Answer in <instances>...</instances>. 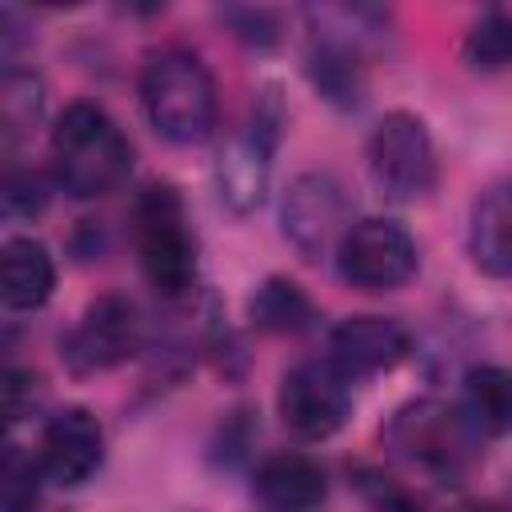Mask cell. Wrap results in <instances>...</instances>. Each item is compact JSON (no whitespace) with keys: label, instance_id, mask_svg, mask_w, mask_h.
<instances>
[{"label":"cell","instance_id":"cell-4","mask_svg":"<svg viewBox=\"0 0 512 512\" xmlns=\"http://www.w3.org/2000/svg\"><path fill=\"white\" fill-rule=\"evenodd\" d=\"M384 444L400 460L416 464L420 472H432L440 480H456L472 464L480 436L468 424V416L460 412V404L420 396V400H408L392 412V420L384 424Z\"/></svg>","mask_w":512,"mask_h":512},{"label":"cell","instance_id":"cell-6","mask_svg":"<svg viewBox=\"0 0 512 512\" xmlns=\"http://www.w3.org/2000/svg\"><path fill=\"white\" fill-rule=\"evenodd\" d=\"M364 156H368V176L376 192L396 204H412L436 188L440 160H436L432 132L408 108H392L376 120Z\"/></svg>","mask_w":512,"mask_h":512},{"label":"cell","instance_id":"cell-3","mask_svg":"<svg viewBox=\"0 0 512 512\" xmlns=\"http://www.w3.org/2000/svg\"><path fill=\"white\" fill-rule=\"evenodd\" d=\"M132 244L144 280L168 296L180 300L196 284V240L188 232L184 200L172 184H148L132 204Z\"/></svg>","mask_w":512,"mask_h":512},{"label":"cell","instance_id":"cell-2","mask_svg":"<svg viewBox=\"0 0 512 512\" xmlns=\"http://www.w3.org/2000/svg\"><path fill=\"white\" fill-rule=\"evenodd\" d=\"M140 108L168 144H204L216 128V80L188 48H160L140 68Z\"/></svg>","mask_w":512,"mask_h":512},{"label":"cell","instance_id":"cell-18","mask_svg":"<svg viewBox=\"0 0 512 512\" xmlns=\"http://www.w3.org/2000/svg\"><path fill=\"white\" fill-rule=\"evenodd\" d=\"M248 320L260 332L296 336V332L312 328L316 308H312L308 292L296 280H288V276H264L256 284V292L248 296Z\"/></svg>","mask_w":512,"mask_h":512},{"label":"cell","instance_id":"cell-12","mask_svg":"<svg viewBox=\"0 0 512 512\" xmlns=\"http://www.w3.org/2000/svg\"><path fill=\"white\" fill-rule=\"evenodd\" d=\"M408 356V332L392 316H344L328 332V364L344 380H364L392 372Z\"/></svg>","mask_w":512,"mask_h":512},{"label":"cell","instance_id":"cell-8","mask_svg":"<svg viewBox=\"0 0 512 512\" xmlns=\"http://www.w3.org/2000/svg\"><path fill=\"white\" fill-rule=\"evenodd\" d=\"M140 336H144L140 308L124 292H104L60 336V360L72 376L112 372V368H120L124 360L136 356Z\"/></svg>","mask_w":512,"mask_h":512},{"label":"cell","instance_id":"cell-21","mask_svg":"<svg viewBox=\"0 0 512 512\" xmlns=\"http://www.w3.org/2000/svg\"><path fill=\"white\" fill-rule=\"evenodd\" d=\"M40 480H44L40 460L12 444L4 452V468H0V504H4V512H36Z\"/></svg>","mask_w":512,"mask_h":512},{"label":"cell","instance_id":"cell-25","mask_svg":"<svg viewBox=\"0 0 512 512\" xmlns=\"http://www.w3.org/2000/svg\"><path fill=\"white\" fill-rule=\"evenodd\" d=\"M40 400V376L32 368H8L4 372V416L8 424L24 420Z\"/></svg>","mask_w":512,"mask_h":512},{"label":"cell","instance_id":"cell-17","mask_svg":"<svg viewBox=\"0 0 512 512\" xmlns=\"http://www.w3.org/2000/svg\"><path fill=\"white\" fill-rule=\"evenodd\" d=\"M460 412L468 416L476 436H508L512 432V368L472 364L464 372Z\"/></svg>","mask_w":512,"mask_h":512},{"label":"cell","instance_id":"cell-14","mask_svg":"<svg viewBox=\"0 0 512 512\" xmlns=\"http://www.w3.org/2000/svg\"><path fill=\"white\" fill-rule=\"evenodd\" d=\"M472 268L492 280H512V176L480 188L468 212Z\"/></svg>","mask_w":512,"mask_h":512},{"label":"cell","instance_id":"cell-1","mask_svg":"<svg viewBox=\"0 0 512 512\" xmlns=\"http://www.w3.org/2000/svg\"><path fill=\"white\" fill-rule=\"evenodd\" d=\"M132 172V140L92 100L68 104L52 124V176L72 200H100Z\"/></svg>","mask_w":512,"mask_h":512},{"label":"cell","instance_id":"cell-11","mask_svg":"<svg viewBox=\"0 0 512 512\" xmlns=\"http://www.w3.org/2000/svg\"><path fill=\"white\" fill-rule=\"evenodd\" d=\"M36 460H40L44 480H52L60 488L88 484L104 464V428H100V420L80 404L60 408L40 432Z\"/></svg>","mask_w":512,"mask_h":512},{"label":"cell","instance_id":"cell-10","mask_svg":"<svg viewBox=\"0 0 512 512\" xmlns=\"http://www.w3.org/2000/svg\"><path fill=\"white\" fill-rule=\"evenodd\" d=\"M352 380H344L328 360H300L280 376L276 408L288 432L300 440H328L344 428L352 412Z\"/></svg>","mask_w":512,"mask_h":512},{"label":"cell","instance_id":"cell-24","mask_svg":"<svg viewBox=\"0 0 512 512\" xmlns=\"http://www.w3.org/2000/svg\"><path fill=\"white\" fill-rule=\"evenodd\" d=\"M48 208V184L32 168H12L4 180V216L8 220H36Z\"/></svg>","mask_w":512,"mask_h":512},{"label":"cell","instance_id":"cell-19","mask_svg":"<svg viewBox=\"0 0 512 512\" xmlns=\"http://www.w3.org/2000/svg\"><path fill=\"white\" fill-rule=\"evenodd\" d=\"M44 112V80L28 68L8 64L4 80H0V128H4V144L12 148L20 136H28V128L40 120Z\"/></svg>","mask_w":512,"mask_h":512},{"label":"cell","instance_id":"cell-13","mask_svg":"<svg viewBox=\"0 0 512 512\" xmlns=\"http://www.w3.org/2000/svg\"><path fill=\"white\" fill-rule=\"evenodd\" d=\"M252 492L268 512H316L328 496V476L308 452H272L256 464Z\"/></svg>","mask_w":512,"mask_h":512},{"label":"cell","instance_id":"cell-16","mask_svg":"<svg viewBox=\"0 0 512 512\" xmlns=\"http://www.w3.org/2000/svg\"><path fill=\"white\" fill-rule=\"evenodd\" d=\"M308 80L312 88L332 104V108H360L368 76H364V48L332 36V32H316L312 48H308Z\"/></svg>","mask_w":512,"mask_h":512},{"label":"cell","instance_id":"cell-15","mask_svg":"<svg viewBox=\"0 0 512 512\" xmlns=\"http://www.w3.org/2000/svg\"><path fill=\"white\" fill-rule=\"evenodd\" d=\"M56 288V260L32 236H12L0 248V300L8 312H36Z\"/></svg>","mask_w":512,"mask_h":512},{"label":"cell","instance_id":"cell-23","mask_svg":"<svg viewBox=\"0 0 512 512\" xmlns=\"http://www.w3.org/2000/svg\"><path fill=\"white\" fill-rule=\"evenodd\" d=\"M356 488H360V496L376 508V512H424V504L396 480V476H388V472H380V468H356Z\"/></svg>","mask_w":512,"mask_h":512},{"label":"cell","instance_id":"cell-7","mask_svg":"<svg viewBox=\"0 0 512 512\" xmlns=\"http://www.w3.org/2000/svg\"><path fill=\"white\" fill-rule=\"evenodd\" d=\"M416 240L388 216H360L336 244V272L360 292H392L416 276Z\"/></svg>","mask_w":512,"mask_h":512},{"label":"cell","instance_id":"cell-20","mask_svg":"<svg viewBox=\"0 0 512 512\" xmlns=\"http://www.w3.org/2000/svg\"><path fill=\"white\" fill-rule=\"evenodd\" d=\"M460 56L472 72H504L512 68V12L488 8L472 28L464 32Z\"/></svg>","mask_w":512,"mask_h":512},{"label":"cell","instance_id":"cell-5","mask_svg":"<svg viewBox=\"0 0 512 512\" xmlns=\"http://www.w3.org/2000/svg\"><path fill=\"white\" fill-rule=\"evenodd\" d=\"M280 128H284V104H280L276 88H268L256 96L248 120L228 136V144L216 156V192L228 212L248 216L264 204Z\"/></svg>","mask_w":512,"mask_h":512},{"label":"cell","instance_id":"cell-26","mask_svg":"<svg viewBox=\"0 0 512 512\" xmlns=\"http://www.w3.org/2000/svg\"><path fill=\"white\" fill-rule=\"evenodd\" d=\"M460 512H500V508L496 504H464Z\"/></svg>","mask_w":512,"mask_h":512},{"label":"cell","instance_id":"cell-22","mask_svg":"<svg viewBox=\"0 0 512 512\" xmlns=\"http://www.w3.org/2000/svg\"><path fill=\"white\" fill-rule=\"evenodd\" d=\"M216 20L244 44H256V48H272L280 40V16L272 8H252V4H232V8H220Z\"/></svg>","mask_w":512,"mask_h":512},{"label":"cell","instance_id":"cell-9","mask_svg":"<svg viewBox=\"0 0 512 512\" xmlns=\"http://www.w3.org/2000/svg\"><path fill=\"white\" fill-rule=\"evenodd\" d=\"M348 224V192L332 172H300L284 188L280 232L300 252V260L316 264L324 256H336Z\"/></svg>","mask_w":512,"mask_h":512}]
</instances>
